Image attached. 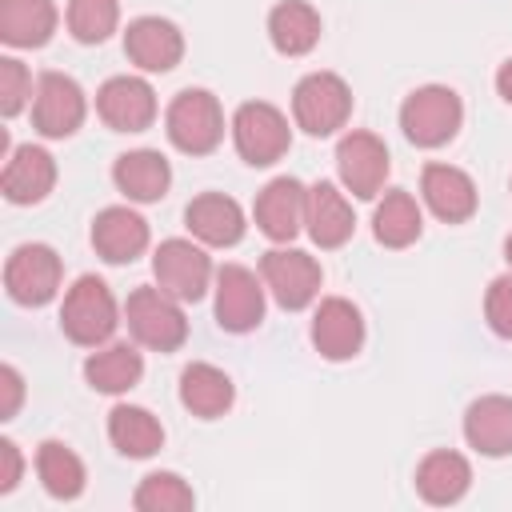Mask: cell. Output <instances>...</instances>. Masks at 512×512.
Returning <instances> with one entry per match:
<instances>
[{
	"mask_svg": "<svg viewBox=\"0 0 512 512\" xmlns=\"http://www.w3.org/2000/svg\"><path fill=\"white\" fill-rule=\"evenodd\" d=\"M120 324V308L112 288L100 276H80L60 304V332L80 348H100L112 340Z\"/></svg>",
	"mask_w": 512,
	"mask_h": 512,
	"instance_id": "obj_1",
	"label": "cell"
},
{
	"mask_svg": "<svg viewBox=\"0 0 512 512\" xmlns=\"http://www.w3.org/2000/svg\"><path fill=\"white\" fill-rule=\"evenodd\" d=\"M124 320H128L132 340L152 352H176L188 340V316H184L180 300L168 296L160 284L132 288L124 300Z\"/></svg>",
	"mask_w": 512,
	"mask_h": 512,
	"instance_id": "obj_2",
	"label": "cell"
},
{
	"mask_svg": "<svg viewBox=\"0 0 512 512\" xmlns=\"http://www.w3.org/2000/svg\"><path fill=\"white\" fill-rule=\"evenodd\" d=\"M164 132L176 152L208 156L224 140V108L208 88H184L172 96V104L164 112Z\"/></svg>",
	"mask_w": 512,
	"mask_h": 512,
	"instance_id": "obj_3",
	"label": "cell"
},
{
	"mask_svg": "<svg viewBox=\"0 0 512 512\" xmlns=\"http://www.w3.org/2000/svg\"><path fill=\"white\" fill-rule=\"evenodd\" d=\"M464 124V104L448 84L412 88L400 104V128L416 148H444Z\"/></svg>",
	"mask_w": 512,
	"mask_h": 512,
	"instance_id": "obj_4",
	"label": "cell"
},
{
	"mask_svg": "<svg viewBox=\"0 0 512 512\" xmlns=\"http://www.w3.org/2000/svg\"><path fill=\"white\" fill-rule=\"evenodd\" d=\"M352 116V88L336 72H308L292 88V120L308 136H332Z\"/></svg>",
	"mask_w": 512,
	"mask_h": 512,
	"instance_id": "obj_5",
	"label": "cell"
},
{
	"mask_svg": "<svg viewBox=\"0 0 512 512\" xmlns=\"http://www.w3.org/2000/svg\"><path fill=\"white\" fill-rule=\"evenodd\" d=\"M232 144H236L244 164L268 168V164H276L292 148L288 116L276 104H268V100H244L232 112Z\"/></svg>",
	"mask_w": 512,
	"mask_h": 512,
	"instance_id": "obj_6",
	"label": "cell"
},
{
	"mask_svg": "<svg viewBox=\"0 0 512 512\" xmlns=\"http://www.w3.org/2000/svg\"><path fill=\"white\" fill-rule=\"evenodd\" d=\"M260 280L268 288V296L284 308V312H300L320 296L324 272L316 264V256H308L304 248H268L260 256Z\"/></svg>",
	"mask_w": 512,
	"mask_h": 512,
	"instance_id": "obj_7",
	"label": "cell"
},
{
	"mask_svg": "<svg viewBox=\"0 0 512 512\" xmlns=\"http://www.w3.org/2000/svg\"><path fill=\"white\" fill-rule=\"evenodd\" d=\"M152 276H156V284H160L168 296H176L180 304L204 300V292H208L212 280H216L204 244H200V240H184V236H172V240H164V244L152 252Z\"/></svg>",
	"mask_w": 512,
	"mask_h": 512,
	"instance_id": "obj_8",
	"label": "cell"
},
{
	"mask_svg": "<svg viewBox=\"0 0 512 512\" xmlns=\"http://www.w3.org/2000/svg\"><path fill=\"white\" fill-rule=\"evenodd\" d=\"M388 168H392V156H388V144L376 132L352 128V132L340 136V144H336V176H340L344 192H352L356 200H376L384 192Z\"/></svg>",
	"mask_w": 512,
	"mask_h": 512,
	"instance_id": "obj_9",
	"label": "cell"
},
{
	"mask_svg": "<svg viewBox=\"0 0 512 512\" xmlns=\"http://www.w3.org/2000/svg\"><path fill=\"white\" fill-rule=\"evenodd\" d=\"M64 280V264L48 244H20L4 264V288L24 308H44Z\"/></svg>",
	"mask_w": 512,
	"mask_h": 512,
	"instance_id": "obj_10",
	"label": "cell"
},
{
	"mask_svg": "<svg viewBox=\"0 0 512 512\" xmlns=\"http://www.w3.org/2000/svg\"><path fill=\"white\" fill-rule=\"evenodd\" d=\"M212 292H216L212 296V312H216V324L224 332L244 336V332L260 328V320H264V292L268 288H264V280L252 268H244V264L216 268V288Z\"/></svg>",
	"mask_w": 512,
	"mask_h": 512,
	"instance_id": "obj_11",
	"label": "cell"
},
{
	"mask_svg": "<svg viewBox=\"0 0 512 512\" xmlns=\"http://www.w3.org/2000/svg\"><path fill=\"white\" fill-rule=\"evenodd\" d=\"M88 116L84 88L64 72H40L32 92V128L48 140L72 136Z\"/></svg>",
	"mask_w": 512,
	"mask_h": 512,
	"instance_id": "obj_12",
	"label": "cell"
},
{
	"mask_svg": "<svg viewBox=\"0 0 512 512\" xmlns=\"http://www.w3.org/2000/svg\"><path fill=\"white\" fill-rule=\"evenodd\" d=\"M96 116L112 132H144L156 120V92L144 76H108L96 92Z\"/></svg>",
	"mask_w": 512,
	"mask_h": 512,
	"instance_id": "obj_13",
	"label": "cell"
},
{
	"mask_svg": "<svg viewBox=\"0 0 512 512\" xmlns=\"http://www.w3.org/2000/svg\"><path fill=\"white\" fill-rule=\"evenodd\" d=\"M312 348L324 360H352L364 348V316L344 296H324L312 312Z\"/></svg>",
	"mask_w": 512,
	"mask_h": 512,
	"instance_id": "obj_14",
	"label": "cell"
},
{
	"mask_svg": "<svg viewBox=\"0 0 512 512\" xmlns=\"http://www.w3.org/2000/svg\"><path fill=\"white\" fill-rule=\"evenodd\" d=\"M420 196L428 204V212L444 224H464L476 216L480 208V192L472 184V176L456 164H424L420 172Z\"/></svg>",
	"mask_w": 512,
	"mask_h": 512,
	"instance_id": "obj_15",
	"label": "cell"
},
{
	"mask_svg": "<svg viewBox=\"0 0 512 512\" xmlns=\"http://www.w3.org/2000/svg\"><path fill=\"white\" fill-rule=\"evenodd\" d=\"M304 200H308V188H304L296 176H276V180H268V184L256 192V204H252L256 228H260L272 244H292L296 232L304 228Z\"/></svg>",
	"mask_w": 512,
	"mask_h": 512,
	"instance_id": "obj_16",
	"label": "cell"
},
{
	"mask_svg": "<svg viewBox=\"0 0 512 512\" xmlns=\"http://www.w3.org/2000/svg\"><path fill=\"white\" fill-rule=\"evenodd\" d=\"M124 56L140 72H172L184 60V32L164 16H136L124 28Z\"/></svg>",
	"mask_w": 512,
	"mask_h": 512,
	"instance_id": "obj_17",
	"label": "cell"
},
{
	"mask_svg": "<svg viewBox=\"0 0 512 512\" xmlns=\"http://www.w3.org/2000/svg\"><path fill=\"white\" fill-rule=\"evenodd\" d=\"M148 240H152L148 220L128 204L100 208L96 220H92V248L108 264H132L136 256H144Z\"/></svg>",
	"mask_w": 512,
	"mask_h": 512,
	"instance_id": "obj_18",
	"label": "cell"
},
{
	"mask_svg": "<svg viewBox=\"0 0 512 512\" xmlns=\"http://www.w3.org/2000/svg\"><path fill=\"white\" fill-rule=\"evenodd\" d=\"M56 188V160L40 144H20L8 152L0 172V192L8 204H40Z\"/></svg>",
	"mask_w": 512,
	"mask_h": 512,
	"instance_id": "obj_19",
	"label": "cell"
},
{
	"mask_svg": "<svg viewBox=\"0 0 512 512\" xmlns=\"http://www.w3.org/2000/svg\"><path fill=\"white\" fill-rule=\"evenodd\" d=\"M304 232L312 236L316 248H340V244L352 240L356 216H352L348 196L332 180H316L308 188V200H304Z\"/></svg>",
	"mask_w": 512,
	"mask_h": 512,
	"instance_id": "obj_20",
	"label": "cell"
},
{
	"mask_svg": "<svg viewBox=\"0 0 512 512\" xmlns=\"http://www.w3.org/2000/svg\"><path fill=\"white\" fill-rule=\"evenodd\" d=\"M184 224L208 248H232V244L244 240V228H248L244 208L232 196H224V192H200V196H192L188 208H184Z\"/></svg>",
	"mask_w": 512,
	"mask_h": 512,
	"instance_id": "obj_21",
	"label": "cell"
},
{
	"mask_svg": "<svg viewBox=\"0 0 512 512\" xmlns=\"http://www.w3.org/2000/svg\"><path fill=\"white\" fill-rule=\"evenodd\" d=\"M464 440L480 456H512V396H476L464 408Z\"/></svg>",
	"mask_w": 512,
	"mask_h": 512,
	"instance_id": "obj_22",
	"label": "cell"
},
{
	"mask_svg": "<svg viewBox=\"0 0 512 512\" xmlns=\"http://www.w3.org/2000/svg\"><path fill=\"white\" fill-rule=\"evenodd\" d=\"M112 184L132 200V204H156L168 196L172 188V168L164 160V152L156 148H132L124 156H116L112 164Z\"/></svg>",
	"mask_w": 512,
	"mask_h": 512,
	"instance_id": "obj_23",
	"label": "cell"
},
{
	"mask_svg": "<svg viewBox=\"0 0 512 512\" xmlns=\"http://www.w3.org/2000/svg\"><path fill=\"white\" fill-rule=\"evenodd\" d=\"M236 400V384L224 368L208 364V360H192L184 372H180V404L200 416V420H216L232 408Z\"/></svg>",
	"mask_w": 512,
	"mask_h": 512,
	"instance_id": "obj_24",
	"label": "cell"
},
{
	"mask_svg": "<svg viewBox=\"0 0 512 512\" xmlns=\"http://www.w3.org/2000/svg\"><path fill=\"white\" fill-rule=\"evenodd\" d=\"M468 488H472V464L452 448H436L416 464V492L428 504H456Z\"/></svg>",
	"mask_w": 512,
	"mask_h": 512,
	"instance_id": "obj_25",
	"label": "cell"
},
{
	"mask_svg": "<svg viewBox=\"0 0 512 512\" xmlns=\"http://www.w3.org/2000/svg\"><path fill=\"white\" fill-rule=\"evenodd\" d=\"M320 12L308 0H280L268 12V40L280 56H308L320 44Z\"/></svg>",
	"mask_w": 512,
	"mask_h": 512,
	"instance_id": "obj_26",
	"label": "cell"
},
{
	"mask_svg": "<svg viewBox=\"0 0 512 512\" xmlns=\"http://www.w3.org/2000/svg\"><path fill=\"white\" fill-rule=\"evenodd\" d=\"M52 0H0V40L8 48H44L56 32Z\"/></svg>",
	"mask_w": 512,
	"mask_h": 512,
	"instance_id": "obj_27",
	"label": "cell"
},
{
	"mask_svg": "<svg viewBox=\"0 0 512 512\" xmlns=\"http://www.w3.org/2000/svg\"><path fill=\"white\" fill-rule=\"evenodd\" d=\"M108 440L128 460H148L164 448V424L140 404H116L108 412Z\"/></svg>",
	"mask_w": 512,
	"mask_h": 512,
	"instance_id": "obj_28",
	"label": "cell"
},
{
	"mask_svg": "<svg viewBox=\"0 0 512 512\" xmlns=\"http://www.w3.org/2000/svg\"><path fill=\"white\" fill-rule=\"evenodd\" d=\"M144 376V356L136 352V344H100L88 360H84V380L88 388L104 392V396H120L132 392Z\"/></svg>",
	"mask_w": 512,
	"mask_h": 512,
	"instance_id": "obj_29",
	"label": "cell"
},
{
	"mask_svg": "<svg viewBox=\"0 0 512 512\" xmlns=\"http://www.w3.org/2000/svg\"><path fill=\"white\" fill-rule=\"evenodd\" d=\"M424 232V212L416 204L412 192L404 188H392L376 200V212H372V236L384 244V248H408L416 244Z\"/></svg>",
	"mask_w": 512,
	"mask_h": 512,
	"instance_id": "obj_30",
	"label": "cell"
},
{
	"mask_svg": "<svg viewBox=\"0 0 512 512\" xmlns=\"http://www.w3.org/2000/svg\"><path fill=\"white\" fill-rule=\"evenodd\" d=\"M36 476L52 500H76L84 492V460L64 444V440H44L36 448Z\"/></svg>",
	"mask_w": 512,
	"mask_h": 512,
	"instance_id": "obj_31",
	"label": "cell"
},
{
	"mask_svg": "<svg viewBox=\"0 0 512 512\" xmlns=\"http://www.w3.org/2000/svg\"><path fill=\"white\" fill-rule=\"evenodd\" d=\"M132 504H136L140 512H188V508H196V492H192V484H188L184 476H176V472H148V476L136 484Z\"/></svg>",
	"mask_w": 512,
	"mask_h": 512,
	"instance_id": "obj_32",
	"label": "cell"
},
{
	"mask_svg": "<svg viewBox=\"0 0 512 512\" xmlns=\"http://www.w3.org/2000/svg\"><path fill=\"white\" fill-rule=\"evenodd\" d=\"M68 32L80 44H104L120 24V0H68Z\"/></svg>",
	"mask_w": 512,
	"mask_h": 512,
	"instance_id": "obj_33",
	"label": "cell"
},
{
	"mask_svg": "<svg viewBox=\"0 0 512 512\" xmlns=\"http://www.w3.org/2000/svg\"><path fill=\"white\" fill-rule=\"evenodd\" d=\"M32 72L16 60V56H0V112L12 120L24 112V104L32 100Z\"/></svg>",
	"mask_w": 512,
	"mask_h": 512,
	"instance_id": "obj_34",
	"label": "cell"
},
{
	"mask_svg": "<svg viewBox=\"0 0 512 512\" xmlns=\"http://www.w3.org/2000/svg\"><path fill=\"white\" fill-rule=\"evenodd\" d=\"M484 320L496 336L512 340V272L508 276H496L484 292Z\"/></svg>",
	"mask_w": 512,
	"mask_h": 512,
	"instance_id": "obj_35",
	"label": "cell"
},
{
	"mask_svg": "<svg viewBox=\"0 0 512 512\" xmlns=\"http://www.w3.org/2000/svg\"><path fill=\"white\" fill-rule=\"evenodd\" d=\"M20 400H24V380L12 364L0 368V420H12L20 412Z\"/></svg>",
	"mask_w": 512,
	"mask_h": 512,
	"instance_id": "obj_36",
	"label": "cell"
},
{
	"mask_svg": "<svg viewBox=\"0 0 512 512\" xmlns=\"http://www.w3.org/2000/svg\"><path fill=\"white\" fill-rule=\"evenodd\" d=\"M20 472H24V456L12 440H0V492H12L20 484Z\"/></svg>",
	"mask_w": 512,
	"mask_h": 512,
	"instance_id": "obj_37",
	"label": "cell"
},
{
	"mask_svg": "<svg viewBox=\"0 0 512 512\" xmlns=\"http://www.w3.org/2000/svg\"><path fill=\"white\" fill-rule=\"evenodd\" d=\"M496 92H500V100H504V104H512V56L496 68Z\"/></svg>",
	"mask_w": 512,
	"mask_h": 512,
	"instance_id": "obj_38",
	"label": "cell"
},
{
	"mask_svg": "<svg viewBox=\"0 0 512 512\" xmlns=\"http://www.w3.org/2000/svg\"><path fill=\"white\" fill-rule=\"evenodd\" d=\"M504 260H508V272H512V232L504 236Z\"/></svg>",
	"mask_w": 512,
	"mask_h": 512,
	"instance_id": "obj_39",
	"label": "cell"
}]
</instances>
